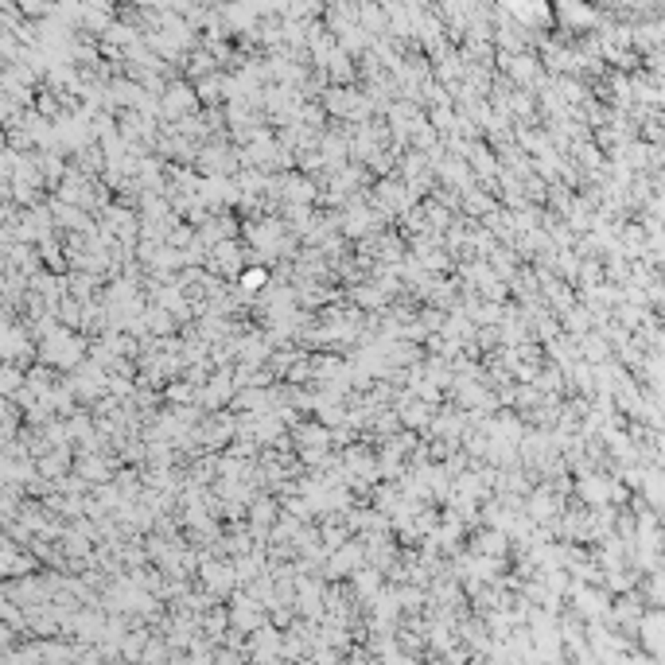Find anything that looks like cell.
<instances>
[{
    "label": "cell",
    "mask_w": 665,
    "mask_h": 665,
    "mask_svg": "<svg viewBox=\"0 0 665 665\" xmlns=\"http://www.w3.org/2000/svg\"><path fill=\"white\" fill-rule=\"evenodd\" d=\"M78 354H82V343H74L66 331L62 335L55 331L47 343H43V358H47V362H66L71 366V362H78Z\"/></svg>",
    "instance_id": "1"
},
{
    "label": "cell",
    "mask_w": 665,
    "mask_h": 665,
    "mask_svg": "<svg viewBox=\"0 0 665 665\" xmlns=\"http://www.w3.org/2000/svg\"><path fill=\"white\" fill-rule=\"evenodd\" d=\"M163 109H168V113H175V117H179L183 109H191V86L175 82L172 90H168V98H163Z\"/></svg>",
    "instance_id": "2"
},
{
    "label": "cell",
    "mask_w": 665,
    "mask_h": 665,
    "mask_svg": "<svg viewBox=\"0 0 665 665\" xmlns=\"http://www.w3.org/2000/svg\"><path fill=\"white\" fill-rule=\"evenodd\" d=\"M265 281H269V272H265V269H245L242 272V288H245V292H261Z\"/></svg>",
    "instance_id": "3"
},
{
    "label": "cell",
    "mask_w": 665,
    "mask_h": 665,
    "mask_svg": "<svg viewBox=\"0 0 665 665\" xmlns=\"http://www.w3.org/2000/svg\"><path fill=\"white\" fill-rule=\"evenodd\" d=\"M20 346H24V335L12 327V331H8V343H4V354H8V358H16V351H20Z\"/></svg>",
    "instance_id": "4"
}]
</instances>
